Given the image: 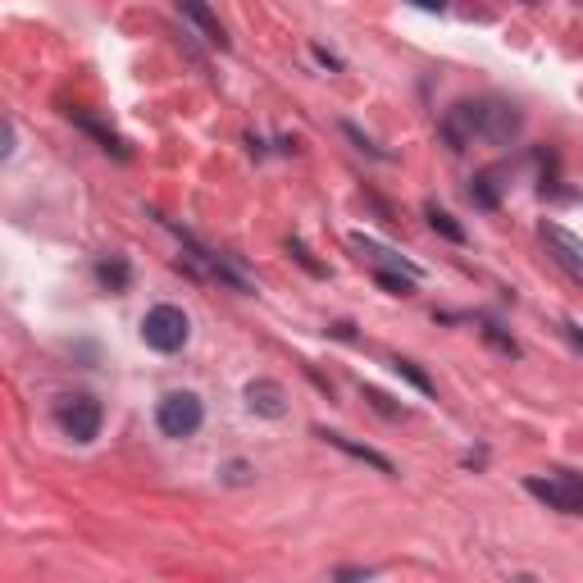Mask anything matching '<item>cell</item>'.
<instances>
[{
  "label": "cell",
  "instance_id": "cell-1",
  "mask_svg": "<svg viewBox=\"0 0 583 583\" xmlns=\"http://www.w3.org/2000/svg\"><path fill=\"white\" fill-rule=\"evenodd\" d=\"M524 492L561 515H583V474H574V470H552L547 479L533 474V479H524Z\"/></svg>",
  "mask_w": 583,
  "mask_h": 583
},
{
  "label": "cell",
  "instance_id": "cell-2",
  "mask_svg": "<svg viewBox=\"0 0 583 583\" xmlns=\"http://www.w3.org/2000/svg\"><path fill=\"white\" fill-rule=\"evenodd\" d=\"M187 338H192V319H187L178 306H155V310H146V319H142V342L151 351H160V356H174V351L187 347Z\"/></svg>",
  "mask_w": 583,
  "mask_h": 583
},
{
  "label": "cell",
  "instance_id": "cell-3",
  "mask_svg": "<svg viewBox=\"0 0 583 583\" xmlns=\"http://www.w3.org/2000/svg\"><path fill=\"white\" fill-rule=\"evenodd\" d=\"M155 424H160L164 438H192L196 429L205 424V406L196 392H169V397H160V406H155Z\"/></svg>",
  "mask_w": 583,
  "mask_h": 583
},
{
  "label": "cell",
  "instance_id": "cell-4",
  "mask_svg": "<svg viewBox=\"0 0 583 583\" xmlns=\"http://www.w3.org/2000/svg\"><path fill=\"white\" fill-rule=\"evenodd\" d=\"M101 420H105L101 401L87 397V392H73V397L55 401V424H60V429L69 433L73 442H96V433H101Z\"/></svg>",
  "mask_w": 583,
  "mask_h": 583
},
{
  "label": "cell",
  "instance_id": "cell-5",
  "mask_svg": "<svg viewBox=\"0 0 583 583\" xmlns=\"http://www.w3.org/2000/svg\"><path fill=\"white\" fill-rule=\"evenodd\" d=\"M524 119L515 105H502V101H474V137L492 146H506L511 137H520Z\"/></svg>",
  "mask_w": 583,
  "mask_h": 583
},
{
  "label": "cell",
  "instance_id": "cell-6",
  "mask_svg": "<svg viewBox=\"0 0 583 583\" xmlns=\"http://www.w3.org/2000/svg\"><path fill=\"white\" fill-rule=\"evenodd\" d=\"M538 233H543L547 251L556 256V265H561L570 278H579V283H583V242H579V237H574L570 228H561V224H543Z\"/></svg>",
  "mask_w": 583,
  "mask_h": 583
},
{
  "label": "cell",
  "instance_id": "cell-7",
  "mask_svg": "<svg viewBox=\"0 0 583 583\" xmlns=\"http://www.w3.org/2000/svg\"><path fill=\"white\" fill-rule=\"evenodd\" d=\"M246 406H251V415L283 420L287 415V388L278 379H251L246 383Z\"/></svg>",
  "mask_w": 583,
  "mask_h": 583
},
{
  "label": "cell",
  "instance_id": "cell-8",
  "mask_svg": "<svg viewBox=\"0 0 583 583\" xmlns=\"http://www.w3.org/2000/svg\"><path fill=\"white\" fill-rule=\"evenodd\" d=\"M351 246H356L360 256H369L379 269H401V274H415V278H424V269L415 265V260H401L392 246H383V242H374V237H365V233H351Z\"/></svg>",
  "mask_w": 583,
  "mask_h": 583
},
{
  "label": "cell",
  "instance_id": "cell-9",
  "mask_svg": "<svg viewBox=\"0 0 583 583\" xmlns=\"http://www.w3.org/2000/svg\"><path fill=\"white\" fill-rule=\"evenodd\" d=\"M178 10L187 14V19L201 28V37L210 41V46H219V51H228V32L224 23H219V14L210 10V0H178Z\"/></svg>",
  "mask_w": 583,
  "mask_h": 583
},
{
  "label": "cell",
  "instance_id": "cell-10",
  "mask_svg": "<svg viewBox=\"0 0 583 583\" xmlns=\"http://www.w3.org/2000/svg\"><path fill=\"white\" fill-rule=\"evenodd\" d=\"M324 442H333L338 451H347V456H356V461H365V465H374L379 474H397V465L383 456V451H374V447H365V442H356V438H347V433H328V429H315Z\"/></svg>",
  "mask_w": 583,
  "mask_h": 583
},
{
  "label": "cell",
  "instance_id": "cell-11",
  "mask_svg": "<svg viewBox=\"0 0 583 583\" xmlns=\"http://www.w3.org/2000/svg\"><path fill=\"white\" fill-rule=\"evenodd\" d=\"M69 119H73V128H82L87 137H96V142H101V151H110V155H119V160H128V146H123V137L114 133V128H105L101 119H92V114H82V110H69Z\"/></svg>",
  "mask_w": 583,
  "mask_h": 583
},
{
  "label": "cell",
  "instance_id": "cell-12",
  "mask_svg": "<svg viewBox=\"0 0 583 583\" xmlns=\"http://www.w3.org/2000/svg\"><path fill=\"white\" fill-rule=\"evenodd\" d=\"M96 283L105 287V292H123V287L133 283V269H128V260L123 256H110L96 265Z\"/></svg>",
  "mask_w": 583,
  "mask_h": 583
},
{
  "label": "cell",
  "instance_id": "cell-13",
  "mask_svg": "<svg viewBox=\"0 0 583 583\" xmlns=\"http://www.w3.org/2000/svg\"><path fill=\"white\" fill-rule=\"evenodd\" d=\"M424 219H429V228H433V233H442L447 242H456V246L465 242V228L456 224V215H447L438 201H424Z\"/></svg>",
  "mask_w": 583,
  "mask_h": 583
},
{
  "label": "cell",
  "instance_id": "cell-14",
  "mask_svg": "<svg viewBox=\"0 0 583 583\" xmlns=\"http://www.w3.org/2000/svg\"><path fill=\"white\" fill-rule=\"evenodd\" d=\"M497 178H502V169H488V174H479L474 178V187H470V201L474 205H483V210H497V201H502V192H497Z\"/></svg>",
  "mask_w": 583,
  "mask_h": 583
},
{
  "label": "cell",
  "instance_id": "cell-15",
  "mask_svg": "<svg viewBox=\"0 0 583 583\" xmlns=\"http://www.w3.org/2000/svg\"><path fill=\"white\" fill-rule=\"evenodd\" d=\"M374 283H379L383 292H392V297H410L420 278H415V274H401V269H374Z\"/></svg>",
  "mask_w": 583,
  "mask_h": 583
},
{
  "label": "cell",
  "instance_id": "cell-16",
  "mask_svg": "<svg viewBox=\"0 0 583 583\" xmlns=\"http://www.w3.org/2000/svg\"><path fill=\"white\" fill-rule=\"evenodd\" d=\"M392 369H397V374H401V379H410V383H415V388H420L424 392V397H433V379H429V374H424V369L420 365H415V360H392Z\"/></svg>",
  "mask_w": 583,
  "mask_h": 583
},
{
  "label": "cell",
  "instance_id": "cell-17",
  "mask_svg": "<svg viewBox=\"0 0 583 583\" xmlns=\"http://www.w3.org/2000/svg\"><path fill=\"white\" fill-rule=\"evenodd\" d=\"M483 338H488V347H497L502 356H511V360H520V342L511 338V333H502L497 324H483Z\"/></svg>",
  "mask_w": 583,
  "mask_h": 583
},
{
  "label": "cell",
  "instance_id": "cell-18",
  "mask_svg": "<svg viewBox=\"0 0 583 583\" xmlns=\"http://www.w3.org/2000/svg\"><path fill=\"white\" fill-rule=\"evenodd\" d=\"M287 251H292V256H297V265H301V269H306V274H315V278H328V269H324V265H319V260H315V256H310V246H306V242H301V237H292V242H287Z\"/></svg>",
  "mask_w": 583,
  "mask_h": 583
},
{
  "label": "cell",
  "instance_id": "cell-19",
  "mask_svg": "<svg viewBox=\"0 0 583 583\" xmlns=\"http://www.w3.org/2000/svg\"><path fill=\"white\" fill-rule=\"evenodd\" d=\"M365 401H369L374 410H379V415H388V420H401V415H406V410L392 406V397H383L379 388H365Z\"/></svg>",
  "mask_w": 583,
  "mask_h": 583
},
{
  "label": "cell",
  "instance_id": "cell-20",
  "mask_svg": "<svg viewBox=\"0 0 583 583\" xmlns=\"http://www.w3.org/2000/svg\"><path fill=\"white\" fill-rule=\"evenodd\" d=\"M224 483H251V465H246V461H228L224 465Z\"/></svg>",
  "mask_w": 583,
  "mask_h": 583
},
{
  "label": "cell",
  "instance_id": "cell-21",
  "mask_svg": "<svg viewBox=\"0 0 583 583\" xmlns=\"http://www.w3.org/2000/svg\"><path fill=\"white\" fill-rule=\"evenodd\" d=\"M369 565H347V570H338V579H369Z\"/></svg>",
  "mask_w": 583,
  "mask_h": 583
},
{
  "label": "cell",
  "instance_id": "cell-22",
  "mask_svg": "<svg viewBox=\"0 0 583 583\" xmlns=\"http://www.w3.org/2000/svg\"><path fill=\"white\" fill-rule=\"evenodd\" d=\"M565 338H570V342H574V347H579V351H583V328H579V324H574V319H565Z\"/></svg>",
  "mask_w": 583,
  "mask_h": 583
},
{
  "label": "cell",
  "instance_id": "cell-23",
  "mask_svg": "<svg viewBox=\"0 0 583 583\" xmlns=\"http://www.w3.org/2000/svg\"><path fill=\"white\" fill-rule=\"evenodd\" d=\"M315 60H319V64H328V69H342V60H338V55H328L324 46H315Z\"/></svg>",
  "mask_w": 583,
  "mask_h": 583
},
{
  "label": "cell",
  "instance_id": "cell-24",
  "mask_svg": "<svg viewBox=\"0 0 583 583\" xmlns=\"http://www.w3.org/2000/svg\"><path fill=\"white\" fill-rule=\"evenodd\" d=\"M415 5H420V10H442L447 0H415Z\"/></svg>",
  "mask_w": 583,
  "mask_h": 583
}]
</instances>
